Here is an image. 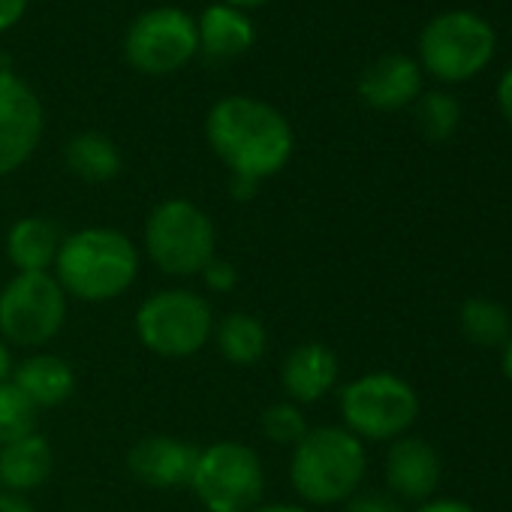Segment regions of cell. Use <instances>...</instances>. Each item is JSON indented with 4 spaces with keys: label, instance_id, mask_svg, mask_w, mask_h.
I'll return each instance as SVG.
<instances>
[{
    "label": "cell",
    "instance_id": "cell-10",
    "mask_svg": "<svg viewBox=\"0 0 512 512\" xmlns=\"http://www.w3.org/2000/svg\"><path fill=\"white\" fill-rule=\"evenodd\" d=\"M199 55L196 19L181 7H154L136 16L124 37V58L142 76H172Z\"/></svg>",
    "mask_w": 512,
    "mask_h": 512
},
{
    "label": "cell",
    "instance_id": "cell-20",
    "mask_svg": "<svg viewBox=\"0 0 512 512\" xmlns=\"http://www.w3.org/2000/svg\"><path fill=\"white\" fill-rule=\"evenodd\" d=\"M64 166L85 184H109L121 175V148L100 130H82L64 145Z\"/></svg>",
    "mask_w": 512,
    "mask_h": 512
},
{
    "label": "cell",
    "instance_id": "cell-14",
    "mask_svg": "<svg viewBox=\"0 0 512 512\" xmlns=\"http://www.w3.org/2000/svg\"><path fill=\"white\" fill-rule=\"evenodd\" d=\"M365 106L377 112H401L422 94V67L416 58L392 52L365 67L356 85Z\"/></svg>",
    "mask_w": 512,
    "mask_h": 512
},
{
    "label": "cell",
    "instance_id": "cell-36",
    "mask_svg": "<svg viewBox=\"0 0 512 512\" xmlns=\"http://www.w3.org/2000/svg\"><path fill=\"white\" fill-rule=\"evenodd\" d=\"M503 374H506V380L512 383V335H509V341L503 344Z\"/></svg>",
    "mask_w": 512,
    "mask_h": 512
},
{
    "label": "cell",
    "instance_id": "cell-1",
    "mask_svg": "<svg viewBox=\"0 0 512 512\" xmlns=\"http://www.w3.org/2000/svg\"><path fill=\"white\" fill-rule=\"evenodd\" d=\"M205 139L229 175L260 184L284 172L296 151V133L284 112L244 94L223 97L208 109Z\"/></svg>",
    "mask_w": 512,
    "mask_h": 512
},
{
    "label": "cell",
    "instance_id": "cell-11",
    "mask_svg": "<svg viewBox=\"0 0 512 512\" xmlns=\"http://www.w3.org/2000/svg\"><path fill=\"white\" fill-rule=\"evenodd\" d=\"M46 112L37 91L10 67H0V178L19 172L40 148Z\"/></svg>",
    "mask_w": 512,
    "mask_h": 512
},
{
    "label": "cell",
    "instance_id": "cell-28",
    "mask_svg": "<svg viewBox=\"0 0 512 512\" xmlns=\"http://www.w3.org/2000/svg\"><path fill=\"white\" fill-rule=\"evenodd\" d=\"M28 4H31V0H0V34L16 28L25 19Z\"/></svg>",
    "mask_w": 512,
    "mask_h": 512
},
{
    "label": "cell",
    "instance_id": "cell-37",
    "mask_svg": "<svg viewBox=\"0 0 512 512\" xmlns=\"http://www.w3.org/2000/svg\"><path fill=\"white\" fill-rule=\"evenodd\" d=\"M0 491H4V485H0Z\"/></svg>",
    "mask_w": 512,
    "mask_h": 512
},
{
    "label": "cell",
    "instance_id": "cell-4",
    "mask_svg": "<svg viewBox=\"0 0 512 512\" xmlns=\"http://www.w3.org/2000/svg\"><path fill=\"white\" fill-rule=\"evenodd\" d=\"M142 244L148 260L163 275L196 278L217 256V229L205 208L184 196H172L151 208Z\"/></svg>",
    "mask_w": 512,
    "mask_h": 512
},
{
    "label": "cell",
    "instance_id": "cell-25",
    "mask_svg": "<svg viewBox=\"0 0 512 512\" xmlns=\"http://www.w3.org/2000/svg\"><path fill=\"white\" fill-rule=\"evenodd\" d=\"M260 428L263 434L278 443V446H296L308 431V419H305V410L293 401H278V404H269L260 416Z\"/></svg>",
    "mask_w": 512,
    "mask_h": 512
},
{
    "label": "cell",
    "instance_id": "cell-5",
    "mask_svg": "<svg viewBox=\"0 0 512 512\" xmlns=\"http://www.w3.org/2000/svg\"><path fill=\"white\" fill-rule=\"evenodd\" d=\"M341 419L362 443H392L419 419V392L398 374L371 371L341 389Z\"/></svg>",
    "mask_w": 512,
    "mask_h": 512
},
{
    "label": "cell",
    "instance_id": "cell-22",
    "mask_svg": "<svg viewBox=\"0 0 512 512\" xmlns=\"http://www.w3.org/2000/svg\"><path fill=\"white\" fill-rule=\"evenodd\" d=\"M458 329H461L464 341L473 344V347L503 350V344L512 335V317L500 302L473 296L458 311Z\"/></svg>",
    "mask_w": 512,
    "mask_h": 512
},
{
    "label": "cell",
    "instance_id": "cell-3",
    "mask_svg": "<svg viewBox=\"0 0 512 512\" xmlns=\"http://www.w3.org/2000/svg\"><path fill=\"white\" fill-rule=\"evenodd\" d=\"M368 473L365 443L344 425L311 428L296 446L290 461V482L311 506L347 503L362 491Z\"/></svg>",
    "mask_w": 512,
    "mask_h": 512
},
{
    "label": "cell",
    "instance_id": "cell-7",
    "mask_svg": "<svg viewBox=\"0 0 512 512\" xmlns=\"http://www.w3.org/2000/svg\"><path fill=\"white\" fill-rule=\"evenodd\" d=\"M187 488L205 512H253L266 494V467L247 443L220 440L199 449Z\"/></svg>",
    "mask_w": 512,
    "mask_h": 512
},
{
    "label": "cell",
    "instance_id": "cell-13",
    "mask_svg": "<svg viewBox=\"0 0 512 512\" xmlns=\"http://www.w3.org/2000/svg\"><path fill=\"white\" fill-rule=\"evenodd\" d=\"M383 473L392 497H398L401 503H425L434 497L443 479V461L428 440L404 434L389 443Z\"/></svg>",
    "mask_w": 512,
    "mask_h": 512
},
{
    "label": "cell",
    "instance_id": "cell-35",
    "mask_svg": "<svg viewBox=\"0 0 512 512\" xmlns=\"http://www.w3.org/2000/svg\"><path fill=\"white\" fill-rule=\"evenodd\" d=\"M220 4H229V7H238V10H256V7H263L269 4V0H220Z\"/></svg>",
    "mask_w": 512,
    "mask_h": 512
},
{
    "label": "cell",
    "instance_id": "cell-30",
    "mask_svg": "<svg viewBox=\"0 0 512 512\" xmlns=\"http://www.w3.org/2000/svg\"><path fill=\"white\" fill-rule=\"evenodd\" d=\"M497 106H500L506 124L512 127V67H506V73L497 82Z\"/></svg>",
    "mask_w": 512,
    "mask_h": 512
},
{
    "label": "cell",
    "instance_id": "cell-31",
    "mask_svg": "<svg viewBox=\"0 0 512 512\" xmlns=\"http://www.w3.org/2000/svg\"><path fill=\"white\" fill-rule=\"evenodd\" d=\"M0 512H37L28 494L19 491H0Z\"/></svg>",
    "mask_w": 512,
    "mask_h": 512
},
{
    "label": "cell",
    "instance_id": "cell-8",
    "mask_svg": "<svg viewBox=\"0 0 512 512\" xmlns=\"http://www.w3.org/2000/svg\"><path fill=\"white\" fill-rule=\"evenodd\" d=\"M214 323L211 305L193 290H157L142 299L133 317L139 344L163 359L196 356L211 344Z\"/></svg>",
    "mask_w": 512,
    "mask_h": 512
},
{
    "label": "cell",
    "instance_id": "cell-15",
    "mask_svg": "<svg viewBox=\"0 0 512 512\" xmlns=\"http://www.w3.org/2000/svg\"><path fill=\"white\" fill-rule=\"evenodd\" d=\"M341 377L338 353L320 341H305L293 347L281 365V386L287 392V401L305 407L323 401Z\"/></svg>",
    "mask_w": 512,
    "mask_h": 512
},
{
    "label": "cell",
    "instance_id": "cell-26",
    "mask_svg": "<svg viewBox=\"0 0 512 512\" xmlns=\"http://www.w3.org/2000/svg\"><path fill=\"white\" fill-rule=\"evenodd\" d=\"M205 290L211 293H232L238 287V269L232 260H226V256H214V260L199 272Z\"/></svg>",
    "mask_w": 512,
    "mask_h": 512
},
{
    "label": "cell",
    "instance_id": "cell-12",
    "mask_svg": "<svg viewBox=\"0 0 512 512\" xmlns=\"http://www.w3.org/2000/svg\"><path fill=\"white\" fill-rule=\"evenodd\" d=\"M199 449L172 434H145L127 452V470L133 479L154 491L187 488Z\"/></svg>",
    "mask_w": 512,
    "mask_h": 512
},
{
    "label": "cell",
    "instance_id": "cell-27",
    "mask_svg": "<svg viewBox=\"0 0 512 512\" xmlns=\"http://www.w3.org/2000/svg\"><path fill=\"white\" fill-rule=\"evenodd\" d=\"M347 512H407V506L389 491H356L347 500Z\"/></svg>",
    "mask_w": 512,
    "mask_h": 512
},
{
    "label": "cell",
    "instance_id": "cell-34",
    "mask_svg": "<svg viewBox=\"0 0 512 512\" xmlns=\"http://www.w3.org/2000/svg\"><path fill=\"white\" fill-rule=\"evenodd\" d=\"M253 512H311V509L299 503H260Z\"/></svg>",
    "mask_w": 512,
    "mask_h": 512
},
{
    "label": "cell",
    "instance_id": "cell-18",
    "mask_svg": "<svg viewBox=\"0 0 512 512\" xmlns=\"http://www.w3.org/2000/svg\"><path fill=\"white\" fill-rule=\"evenodd\" d=\"M13 383L19 386V392L37 410H49V407H61V404H67L73 398L76 371L64 356L34 353V356H28L25 362L16 365Z\"/></svg>",
    "mask_w": 512,
    "mask_h": 512
},
{
    "label": "cell",
    "instance_id": "cell-23",
    "mask_svg": "<svg viewBox=\"0 0 512 512\" xmlns=\"http://www.w3.org/2000/svg\"><path fill=\"white\" fill-rule=\"evenodd\" d=\"M413 118L428 142H446L461 127V103L449 91H422L413 103Z\"/></svg>",
    "mask_w": 512,
    "mask_h": 512
},
{
    "label": "cell",
    "instance_id": "cell-2",
    "mask_svg": "<svg viewBox=\"0 0 512 512\" xmlns=\"http://www.w3.org/2000/svg\"><path fill=\"white\" fill-rule=\"evenodd\" d=\"M139 266L142 256L130 235L112 226H85L64 235L52 275L67 299L103 305L136 284Z\"/></svg>",
    "mask_w": 512,
    "mask_h": 512
},
{
    "label": "cell",
    "instance_id": "cell-9",
    "mask_svg": "<svg viewBox=\"0 0 512 512\" xmlns=\"http://www.w3.org/2000/svg\"><path fill=\"white\" fill-rule=\"evenodd\" d=\"M70 299L52 272H16L0 290V338L43 350L67 323Z\"/></svg>",
    "mask_w": 512,
    "mask_h": 512
},
{
    "label": "cell",
    "instance_id": "cell-16",
    "mask_svg": "<svg viewBox=\"0 0 512 512\" xmlns=\"http://www.w3.org/2000/svg\"><path fill=\"white\" fill-rule=\"evenodd\" d=\"M196 37H199V55L211 64H229L241 55H247L256 43V28L250 16L229 4H211L196 19Z\"/></svg>",
    "mask_w": 512,
    "mask_h": 512
},
{
    "label": "cell",
    "instance_id": "cell-17",
    "mask_svg": "<svg viewBox=\"0 0 512 512\" xmlns=\"http://www.w3.org/2000/svg\"><path fill=\"white\" fill-rule=\"evenodd\" d=\"M61 244L64 229L58 226V220L43 214L19 217L4 238L7 260L16 272H52Z\"/></svg>",
    "mask_w": 512,
    "mask_h": 512
},
{
    "label": "cell",
    "instance_id": "cell-19",
    "mask_svg": "<svg viewBox=\"0 0 512 512\" xmlns=\"http://www.w3.org/2000/svg\"><path fill=\"white\" fill-rule=\"evenodd\" d=\"M52 470L55 449L40 431L0 446V485L4 491L31 494L52 476Z\"/></svg>",
    "mask_w": 512,
    "mask_h": 512
},
{
    "label": "cell",
    "instance_id": "cell-21",
    "mask_svg": "<svg viewBox=\"0 0 512 512\" xmlns=\"http://www.w3.org/2000/svg\"><path fill=\"white\" fill-rule=\"evenodd\" d=\"M211 344L217 347V353L229 365L253 368V365H260L269 353V329L263 326L260 317L244 314V311H232L220 323H214Z\"/></svg>",
    "mask_w": 512,
    "mask_h": 512
},
{
    "label": "cell",
    "instance_id": "cell-24",
    "mask_svg": "<svg viewBox=\"0 0 512 512\" xmlns=\"http://www.w3.org/2000/svg\"><path fill=\"white\" fill-rule=\"evenodd\" d=\"M37 407L19 392V386L0 383V446L37 431Z\"/></svg>",
    "mask_w": 512,
    "mask_h": 512
},
{
    "label": "cell",
    "instance_id": "cell-33",
    "mask_svg": "<svg viewBox=\"0 0 512 512\" xmlns=\"http://www.w3.org/2000/svg\"><path fill=\"white\" fill-rule=\"evenodd\" d=\"M13 371H16V362H13L10 344L0 338V383H10L13 380Z\"/></svg>",
    "mask_w": 512,
    "mask_h": 512
},
{
    "label": "cell",
    "instance_id": "cell-6",
    "mask_svg": "<svg viewBox=\"0 0 512 512\" xmlns=\"http://www.w3.org/2000/svg\"><path fill=\"white\" fill-rule=\"evenodd\" d=\"M497 52L494 28L470 13L449 10L434 16L419 34V67L437 82H467L479 76Z\"/></svg>",
    "mask_w": 512,
    "mask_h": 512
},
{
    "label": "cell",
    "instance_id": "cell-29",
    "mask_svg": "<svg viewBox=\"0 0 512 512\" xmlns=\"http://www.w3.org/2000/svg\"><path fill=\"white\" fill-rule=\"evenodd\" d=\"M413 512H479V509L458 497H431V500L419 503Z\"/></svg>",
    "mask_w": 512,
    "mask_h": 512
},
{
    "label": "cell",
    "instance_id": "cell-32",
    "mask_svg": "<svg viewBox=\"0 0 512 512\" xmlns=\"http://www.w3.org/2000/svg\"><path fill=\"white\" fill-rule=\"evenodd\" d=\"M229 193H232V199H238V202H250L256 193H260V181L229 175Z\"/></svg>",
    "mask_w": 512,
    "mask_h": 512
}]
</instances>
